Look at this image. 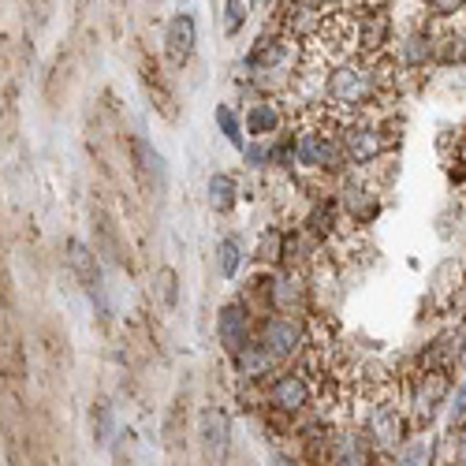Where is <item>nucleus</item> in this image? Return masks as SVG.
I'll return each mask as SVG.
<instances>
[{
    "label": "nucleus",
    "instance_id": "f257e3e1",
    "mask_svg": "<svg viewBox=\"0 0 466 466\" xmlns=\"http://www.w3.org/2000/svg\"><path fill=\"white\" fill-rule=\"evenodd\" d=\"M198 440H202V455L209 462H224L232 448V418L224 407H206L198 414Z\"/></svg>",
    "mask_w": 466,
    "mask_h": 466
},
{
    "label": "nucleus",
    "instance_id": "6ab92c4d",
    "mask_svg": "<svg viewBox=\"0 0 466 466\" xmlns=\"http://www.w3.org/2000/svg\"><path fill=\"white\" fill-rule=\"evenodd\" d=\"M247 15H251V0H228V8H224V27H228V34H235L242 22H247Z\"/></svg>",
    "mask_w": 466,
    "mask_h": 466
},
{
    "label": "nucleus",
    "instance_id": "7ed1b4c3",
    "mask_svg": "<svg viewBox=\"0 0 466 466\" xmlns=\"http://www.w3.org/2000/svg\"><path fill=\"white\" fill-rule=\"evenodd\" d=\"M216 336H220V343H224V351L228 355H242L251 347V313H247V306L242 303H224L220 306V313H216Z\"/></svg>",
    "mask_w": 466,
    "mask_h": 466
},
{
    "label": "nucleus",
    "instance_id": "f03ea898",
    "mask_svg": "<svg viewBox=\"0 0 466 466\" xmlns=\"http://www.w3.org/2000/svg\"><path fill=\"white\" fill-rule=\"evenodd\" d=\"M131 168H135L138 183L150 194H157V198L168 190V161L145 138H131Z\"/></svg>",
    "mask_w": 466,
    "mask_h": 466
},
{
    "label": "nucleus",
    "instance_id": "0eeeda50",
    "mask_svg": "<svg viewBox=\"0 0 466 466\" xmlns=\"http://www.w3.org/2000/svg\"><path fill=\"white\" fill-rule=\"evenodd\" d=\"M303 343V325L295 321V317H268L265 329H261V347L277 358H287L291 351H299Z\"/></svg>",
    "mask_w": 466,
    "mask_h": 466
},
{
    "label": "nucleus",
    "instance_id": "20e7f679",
    "mask_svg": "<svg viewBox=\"0 0 466 466\" xmlns=\"http://www.w3.org/2000/svg\"><path fill=\"white\" fill-rule=\"evenodd\" d=\"M67 265H71V273H75V280L83 284L86 295H90L93 303H101V306H105L101 265H97V254L86 247V242H79V239H71V242H67Z\"/></svg>",
    "mask_w": 466,
    "mask_h": 466
},
{
    "label": "nucleus",
    "instance_id": "9d476101",
    "mask_svg": "<svg viewBox=\"0 0 466 466\" xmlns=\"http://www.w3.org/2000/svg\"><path fill=\"white\" fill-rule=\"evenodd\" d=\"M268 400H273V410H284V414H295L306 407L310 400V384L299 377V374H287L273 384V391H268Z\"/></svg>",
    "mask_w": 466,
    "mask_h": 466
},
{
    "label": "nucleus",
    "instance_id": "a878e982",
    "mask_svg": "<svg viewBox=\"0 0 466 466\" xmlns=\"http://www.w3.org/2000/svg\"><path fill=\"white\" fill-rule=\"evenodd\" d=\"M466 414V384L459 388V396H455V418H462Z\"/></svg>",
    "mask_w": 466,
    "mask_h": 466
},
{
    "label": "nucleus",
    "instance_id": "4468645a",
    "mask_svg": "<svg viewBox=\"0 0 466 466\" xmlns=\"http://www.w3.org/2000/svg\"><path fill=\"white\" fill-rule=\"evenodd\" d=\"M277 127H280V109H277V105H254V109L247 112V131H251L254 138L273 135Z\"/></svg>",
    "mask_w": 466,
    "mask_h": 466
},
{
    "label": "nucleus",
    "instance_id": "393cba45",
    "mask_svg": "<svg viewBox=\"0 0 466 466\" xmlns=\"http://www.w3.org/2000/svg\"><path fill=\"white\" fill-rule=\"evenodd\" d=\"M265 157H268V154L261 150V145H254V142H247V161H251V164H265Z\"/></svg>",
    "mask_w": 466,
    "mask_h": 466
},
{
    "label": "nucleus",
    "instance_id": "9b49d317",
    "mask_svg": "<svg viewBox=\"0 0 466 466\" xmlns=\"http://www.w3.org/2000/svg\"><path fill=\"white\" fill-rule=\"evenodd\" d=\"M370 436L377 440V448L396 452V448H400V436H403L400 414L391 410V407H377V410L370 414Z\"/></svg>",
    "mask_w": 466,
    "mask_h": 466
},
{
    "label": "nucleus",
    "instance_id": "39448f33",
    "mask_svg": "<svg viewBox=\"0 0 466 466\" xmlns=\"http://www.w3.org/2000/svg\"><path fill=\"white\" fill-rule=\"evenodd\" d=\"M370 75H362L358 67L351 64H339L329 71V79H325V93L332 97L336 105H362L365 97H370Z\"/></svg>",
    "mask_w": 466,
    "mask_h": 466
},
{
    "label": "nucleus",
    "instance_id": "412c9836",
    "mask_svg": "<svg viewBox=\"0 0 466 466\" xmlns=\"http://www.w3.org/2000/svg\"><path fill=\"white\" fill-rule=\"evenodd\" d=\"M216 127L228 135L232 145H239V150H242V135H239V124H235V112H232L228 105H220V109H216Z\"/></svg>",
    "mask_w": 466,
    "mask_h": 466
},
{
    "label": "nucleus",
    "instance_id": "1a4fd4ad",
    "mask_svg": "<svg viewBox=\"0 0 466 466\" xmlns=\"http://www.w3.org/2000/svg\"><path fill=\"white\" fill-rule=\"evenodd\" d=\"M343 154H347L351 161H358V164H370V161H377L384 154V138L374 127L355 124L347 135H343Z\"/></svg>",
    "mask_w": 466,
    "mask_h": 466
},
{
    "label": "nucleus",
    "instance_id": "f8f14e48",
    "mask_svg": "<svg viewBox=\"0 0 466 466\" xmlns=\"http://www.w3.org/2000/svg\"><path fill=\"white\" fill-rule=\"evenodd\" d=\"M235 202H239V183L228 176V171H216V176L209 180V206L216 213H228V209H235Z\"/></svg>",
    "mask_w": 466,
    "mask_h": 466
},
{
    "label": "nucleus",
    "instance_id": "b1692460",
    "mask_svg": "<svg viewBox=\"0 0 466 466\" xmlns=\"http://www.w3.org/2000/svg\"><path fill=\"white\" fill-rule=\"evenodd\" d=\"M429 4H433V12H440V15H452V12H459V8L466 4V0H429Z\"/></svg>",
    "mask_w": 466,
    "mask_h": 466
},
{
    "label": "nucleus",
    "instance_id": "a211bd4d",
    "mask_svg": "<svg viewBox=\"0 0 466 466\" xmlns=\"http://www.w3.org/2000/svg\"><path fill=\"white\" fill-rule=\"evenodd\" d=\"M216 261H220V277H235L239 261H242V247L235 239H220L216 242Z\"/></svg>",
    "mask_w": 466,
    "mask_h": 466
},
{
    "label": "nucleus",
    "instance_id": "6e6552de",
    "mask_svg": "<svg viewBox=\"0 0 466 466\" xmlns=\"http://www.w3.org/2000/svg\"><path fill=\"white\" fill-rule=\"evenodd\" d=\"M339 145L332 138H321V135H299L295 138V157L306 168H339Z\"/></svg>",
    "mask_w": 466,
    "mask_h": 466
},
{
    "label": "nucleus",
    "instance_id": "dca6fc26",
    "mask_svg": "<svg viewBox=\"0 0 466 466\" xmlns=\"http://www.w3.org/2000/svg\"><path fill=\"white\" fill-rule=\"evenodd\" d=\"M239 365H242V374H247V381H251V377L268 374V365H273V355H268L261 343H258V347H247V351L239 355Z\"/></svg>",
    "mask_w": 466,
    "mask_h": 466
},
{
    "label": "nucleus",
    "instance_id": "4be33fe9",
    "mask_svg": "<svg viewBox=\"0 0 466 466\" xmlns=\"http://www.w3.org/2000/svg\"><path fill=\"white\" fill-rule=\"evenodd\" d=\"M93 433H97L101 444L112 436V410H109V403H93Z\"/></svg>",
    "mask_w": 466,
    "mask_h": 466
},
{
    "label": "nucleus",
    "instance_id": "2eb2a0df",
    "mask_svg": "<svg viewBox=\"0 0 466 466\" xmlns=\"http://www.w3.org/2000/svg\"><path fill=\"white\" fill-rule=\"evenodd\" d=\"M142 79H145V90H150V101L164 112V119H176V97H171V93L164 90V79L154 75L150 67H142Z\"/></svg>",
    "mask_w": 466,
    "mask_h": 466
},
{
    "label": "nucleus",
    "instance_id": "5701e85b",
    "mask_svg": "<svg viewBox=\"0 0 466 466\" xmlns=\"http://www.w3.org/2000/svg\"><path fill=\"white\" fill-rule=\"evenodd\" d=\"M336 466H370V459H365L362 448H343L339 459H336Z\"/></svg>",
    "mask_w": 466,
    "mask_h": 466
},
{
    "label": "nucleus",
    "instance_id": "aec40b11",
    "mask_svg": "<svg viewBox=\"0 0 466 466\" xmlns=\"http://www.w3.org/2000/svg\"><path fill=\"white\" fill-rule=\"evenodd\" d=\"M429 57H433V45H429L422 34L407 38V45H403V60H407V64H422V60H429Z\"/></svg>",
    "mask_w": 466,
    "mask_h": 466
},
{
    "label": "nucleus",
    "instance_id": "ddd939ff",
    "mask_svg": "<svg viewBox=\"0 0 466 466\" xmlns=\"http://www.w3.org/2000/svg\"><path fill=\"white\" fill-rule=\"evenodd\" d=\"M448 396V377L444 374H429V377H422V384H418V414L422 418H429V414L440 407V400Z\"/></svg>",
    "mask_w": 466,
    "mask_h": 466
},
{
    "label": "nucleus",
    "instance_id": "bb28decb",
    "mask_svg": "<svg viewBox=\"0 0 466 466\" xmlns=\"http://www.w3.org/2000/svg\"><path fill=\"white\" fill-rule=\"evenodd\" d=\"M273 466H299V462H291V459H284V455H277V459H273Z\"/></svg>",
    "mask_w": 466,
    "mask_h": 466
},
{
    "label": "nucleus",
    "instance_id": "423d86ee",
    "mask_svg": "<svg viewBox=\"0 0 466 466\" xmlns=\"http://www.w3.org/2000/svg\"><path fill=\"white\" fill-rule=\"evenodd\" d=\"M194 45H198V22H194V15H190V12L171 15V22H168V34H164V53H168V64L183 67V64L194 57Z\"/></svg>",
    "mask_w": 466,
    "mask_h": 466
},
{
    "label": "nucleus",
    "instance_id": "f3484780",
    "mask_svg": "<svg viewBox=\"0 0 466 466\" xmlns=\"http://www.w3.org/2000/svg\"><path fill=\"white\" fill-rule=\"evenodd\" d=\"M154 291H157V295H161V303L171 310V306H176V291H180V277H176V268H168V265H161L157 268V277H154Z\"/></svg>",
    "mask_w": 466,
    "mask_h": 466
}]
</instances>
